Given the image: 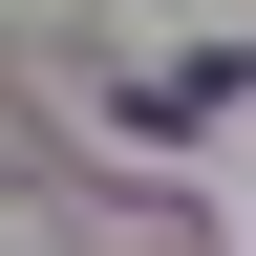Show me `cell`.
Instances as JSON below:
<instances>
[]
</instances>
